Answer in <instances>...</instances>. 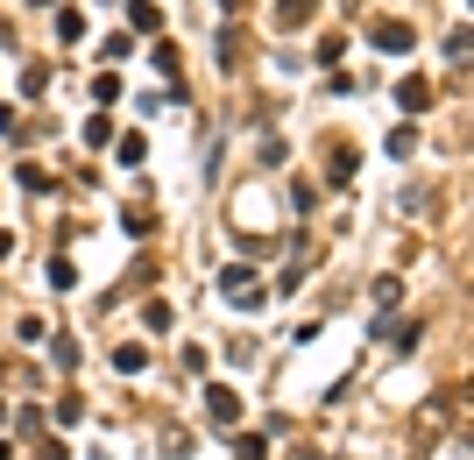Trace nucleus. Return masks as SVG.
I'll use <instances>...</instances> for the list:
<instances>
[{
    "label": "nucleus",
    "mask_w": 474,
    "mask_h": 460,
    "mask_svg": "<svg viewBox=\"0 0 474 460\" xmlns=\"http://www.w3.org/2000/svg\"><path fill=\"white\" fill-rule=\"evenodd\" d=\"M205 418H212L220 432H234V425H241V397H234L227 382H205Z\"/></svg>",
    "instance_id": "f03ea898"
},
{
    "label": "nucleus",
    "mask_w": 474,
    "mask_h": 460,
    "mask_svg": "<svg viewBox=\"0 0 474 460\" xmlns=\"http://www.w3.org/2000/svg\"><path fill=\"white\" fill-rule=\"evenodd\" d=\"M319 14V0H277V29H304Z\"/></svg>",
    "instance_id": "39448f33"
},
{
    "label": "nucleus",
    "mask_w": 474,
    "mask_h": 460,
    "mask_svg": "<svg viewBox=\"0 0 474 460\" xmlns=\"http://www.w3.org/2000/svg\"><path fill=\"white\" fill-rule=\"evenodd\" d=\"M220 7H227V14H241V7H248V0H220Z\"/></svg>",
    "instance_id": "a211bd4d"
},
{
    "label": "nucleus",
    "mask_w": 474,
    "mask_h": 460,
    "mask_svg": "<svg viewBox=\"0 0 474 460\" xmlns=\"http://www.w3.org/2000/svg\"><path fill=\"white\" fill-rule=\"evenodd\" d=\"M93 99H99V106H113V99H121V79H113V71H99V79H93Z\"/></svg>",
    "instance_id": "f8f14e48"
},
{
    "label": "nucleus",
    "mask_w": 474,
    "mask_h": 460,
    "mask_svg": "<svg viewBox=\"0 0 474 460\" xmlns=\"http://www.w3.org/2000/svg\"><path fill=\"white\" fill-rule=\"evenodd\" d=\"M0 425H7V404H0Z\"/></svg>",
    "instance_id": "aec40b11"
},
{
    "label": "nucleus",
    "mask_w": 474,
    "mask_h": 460,
    "mask_svg": "<svg viewBox=\"0 0 474 460\" xmlns=\"http://www.w3.org/2000/svg\"><path fill=\"white\" fill-rule=\"evenodd\" d=\"M290 460H326V454H312V447H304V454H290Z\"/></svg>",
    "instance_id": "6ab92c4d"
},
{
    "label": "nucleus",
    "mask_w": 474,
    "mask_h": 460,
    "mask_svg": "<svg viewBox=\"0 0 474 460\" xmlns=\"http://www.w3.org/2000/svg\"><path fill=\"white\" fill-rule=\"evenodd\" d=\"M376 50H411V21H376Z\"/></svg>",
    "instance_id": "20e7f679"
},
{
    "label": "nucleus",
    "mask_w": 474,
    "mask_h": 460,
    "mask_svg": "<svg viewBox=\"0 0 474 460\" xmlns=\"http://www.w3.org/2000/svg\"><path fill=\"white\" fill-rule=\"evenodd\" d=\"M57 36L79 43V36H86V14H79V7H57Z\"/></svg>",
    "instance_id": "0eeeda50"
},
{
    "label": "nucleus",
    "mask_w": 474,
    "mask_h": 460,
    "mask_svg": "<svg viewBox=\"0 0 474 460\" xmlns=\"http://www.w3.org/2000/svg\"><path fill=\"white\" fill-rule=\"evenodd\" d=\"M86 418V397H57V425H79Z\"/></svg>",
    "instance_id": "4468645a"
},
{
    "label": "nucleus",
    "mask_w": 474,
    "mask_h": 460,
    "mask_svg": "<svg viewBox=\"0 0 474 460\" xmlns=\"http://www.w3.org/2000/svg\"><path fill=\"white\" fill-rule=\"evenodd\" d=\"M36 460H71V447H64V439H43V454Z\"/></svg>",
    "instance_id": "2eb2a0df"
},
{
    "label": "nucleus",
    "mask_w": 474,
    "mask_h": 460,
    "mask_svg": "<svg viewBox=\"0 0 474 460\" xmlns=\"http://www.w3.org/2000/svg\"><path fill=\"white\" fill-rule=\"evenodd\" d=\"M113 156H121V163H128V171H135V163H142V156H149V142H142V135H121V142H113Z\"/></svg>",
    "instance_id": "6e6552de"
},
{
    "label": "nucleus",
    "mask_w": 474,
    "mask_h": 460,
    "mask_svg": "<svg viewBox=\"0 0 474 460\" xmlns=\"http://www.w3.org/2000/svg\"><path fill=\"white\" fill-rule=\"evenodd\" d=\"M7 255H14V234H0V263H7Z\"/></svg>",
    "instance_id": "f3484780"
},
{
    "label": "nucleus",
    "mask_w": 474,
    "mask_h": 460,
    "mask_svg": "<svg viewBox=\"0 0 474 460\" xmlns=\"http://www.w3.org/2000/svg\"><path fill=\"white\" fill-rule=\"evenodd\" d=\"M113 368H121V375H142V368H149V347H113Z\"/></svg>",
    "instance_id": "423d86ee"
},
{
    "label": "nucleus",
    "mask_w": 474,
    "mask_h": 460,
    "mask_svg": "<svg viewBox=\"0 0 474 460\" xmlns=\"http://www.w3.org/2000/svg\"><path fill=\"white\" fill-rule=\"evenodd\" d=\"M270 454V439H262V432H241V439H234V460H262Z\"/></svg>",
    "instance_id": "9d476101"
},
{
    "label": "nucleus",
    "mask_w": 474,
    "mask_h": 460,
    "mask_svg": "<svg viewBox=\"0 0 474 460\" xmlns=\"http://www.w3.org/2000/svg\"><path fill=\"white\" fill-rule=\"evenodd\" d=\"M36 7H43V0H36Z\"/></svg>",
    "instance_id": "412c9836"
},
{
    "label": "nucleus",
    "mask_w": 474,
    "mask_h": 460,
    "mask_svg": "<svg viewBox=\"0 0 474 460\" xmlns=\"http://www.w3.org/2000/svg\"><path fill=\"white\" fill-rule=\"evenodd\" d=\"M396 106H403V113H425V106H432V86H425V79H396Z\"/></svg>",
    "instance_id": "7ed1b4c3"
},
{
    "label": "nucleus",
    "mask_w": 474,
    "mask_h": 460,
    "mask_svg": "<svg viewBox=\"0 0 474 460\" xmlns=\"http://www.w3.org/2000/svg\"><path fill=\"white\" fill-rule=\"evenodd\" d=\"M220 290H227V305L262 312V283H255V270H248V263H227V270H220Z\"/></svg>",
    "instance_id": "f257e3e1"
},
{
    "label": "nucleus",
    "mask_w": 474,
    "mask_h": 460,
    "mask_svg": "<svg viewBox=\"0 0 474 460\" xmlns=\"http://www.w3.org/2000/svg\"><path fill=\"white\" fill-rule=\"evenodd\" d=\"M326 178H333V184L354 178V149H333V156H326Z\"/></svg>",
    "instance_id": "1a4fd4ad"
},
{
    "label": "nucleus",
    "mask_w": 474,
    "mask_h": 460,
    "mask_svg": "<svg viewBox=\"0 0 474 460\" xmlns=\"http://www.w3.org/2000/svg\"><path fill=\"white\" fill-rule=\"evenodd\" d=\"M340 57H347V36H326V43H319V64H326V71H333V64H340Z\"/></svg>",
    "instance_id": "ddd939ff"
},
{
    "label": "nucleus",
    "mask_w": 474,
    "mask_h": 460,
    "mask_svg": "<svg viewBox=\"0 0 474 460\" xmlns=\"http://www.w3.org/2000/svg\"><path fill=\"white\" fill-rule=\"evenodd\" d=\"M241 255H248V263H262V255H277V241H270V234H241Z\"/></svg>",
    "instance_id": "9b49d317"
},
{
    "label": "nucleus",
    "mask_w": 474,
    "mask_h": 460,
    "mask_svg": "<svg viewBox=\"0 0 474 460\" xmlns=\"http://www.w3.org/2000/svg\"><path fill=\"white\" fill-rule=\"evenodd\" d=\"M0 135H21V113L14 106H0Z\"/></svg>",
    "instance_id": "dca6fc26"
}]
</instances>
